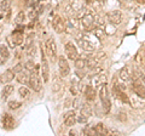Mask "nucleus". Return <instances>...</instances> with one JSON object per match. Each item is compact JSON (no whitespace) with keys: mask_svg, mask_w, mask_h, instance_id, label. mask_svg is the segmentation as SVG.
I'll list each match as a JSON object with an SVG mask.
<instances>
[{"mask_svg":"<svg viewBox=\"0 0 145 136\" xmlns=\"http://www.w3.org/2000/svg\"><path fill=\"white\" fill-rule=\"evenodd\" d=\"M134 79H140L145 84V74L143 73L142 71L135 69V72H134Z\"/></svg>","mask_w":145,"mask_h":136,"instance_id":"nucleus-30","label":"nucleus"},{"mask_svg":"<svg viewBox=\"0 0 145 136\" xmlns=\"http://www.w3.org/2000/svg\"><path fill=\"white\" fill-rule=\"evenodd\" d=\"M81 26L85 30H92L94 29L93 27L96 26V15L93 13V11H86L85 15L81 18Z\"/></svg>","mask_w":145,"mask_h":136,"instance_id":"nucleus-2","label":"nucleus"},{"mask_svg":"<svg viewBox=\"0 0 145 136\" xmlns=\"http://www.w3.org/2000/svg\"><path fill=\"white\" fill-rule=\"evenodd\" d=\"M70 92H71L72 95H74V96H75L76 94H78V89H76V85L71 84V88H70Z\"/></svg>","mask_w":145,"mask_h":136,"instance_id":"nucleus-38","label":"nucleus"},{"mask_svg":"<svg viewBox=\"0 0 145 136\" xmlns=\"http://www.w3.org/2000/svg\"><path fill=\"white\" fill-rule=\"evenodd\" d=\"M10 16H11V9L7 11V13H6V21H10Z\"/></svg>","mask_w":145,"mask_h":136,"instance_id":"nucleus-41","label":"nucleus"},{"mask_svg":"<svg viewBox=\"0 0 145 136\" xmlns=\"http://www.w3.org/2000/svg\"><path fill=\"white\" fill-rule=\"evenodd\" d=\"M89 79H91V83H92V86H99V88H101L102 85L106 84V80H108L106 79V75H104L102 73L91 77Z\"/></svg>","mask_w":145,"mask_h":136,"instance_id":"nucleus-13","label":"nucleus"},{"mask_svg":"<svg viewBox=\"0 0 145 136\" xmlns=\"http://www.w3.org/2000/svg\"><path fill=\"white\" fill-rule=\"evenodd\" d=\"M29 86L31 88V90H34V91H36V92L41 91V89H42L41 79H40V77L38 75L36 72H33L29 77Z\"/></svg>","mask_w":145,"mask_h":136,"instance_id":"nucleus-4","label":"nucleus"},{"mask_svg":"<svg viewBox=\"0 0 145 136\" xmlns=\"http://www.w3.org/2000/svg\"><path fill=\"white\" fill-rule=\"evenodd\" d=\"M24 67L28 72H34V69H35V65H34L33 61H27L24 63Z\"/></svg>","mask_w":145,"mask_h":136,"instance_id":"nucleus-32","label":"nucleus"},{"mask_svg":"<svg viewBox=\"0 0 145 136\" xmlns=\"http://www.w3.org/2000/svg\"><path fill=\"white\" fill-rule=\"evenodd\" d=\"M75 134H76V131H75V130H71L70 133H69V135H75Z\"/></svg>","mask_w":145,"mask_h":136,"instance_id":"nucleus-42","label":"nucleus"},{"mask_svg":"<svg viewBox=\"0 0 145 136\" xmlns=\"http://www.w3.org/2000/svg\"><path fill=\"white\" fill-rule=\"evenodd\" d=\"M41 75H42L45 83H47L48 79H50V67H48L46 53L44 52V48H42V51H41Z\"/></svg>","mask_w":145,"mask_h":136,"instance_id":"nucleus-5","label":"nucleus"},{"mask_svg":"<svg viewBox=\"0 0 145 136\" xmlns=\"http://www.w3.org/2000/svg\"><path fill=\"white\" fill-rule=\"evenodd\" d=\"M108 21L112 24H120L122 22V13L119 10H114V11H110L108 13Z\"/></svg>","mask_w":145,"mask_h":136,"instance_id":"nucleus-11","label":"nucleus"},{"mask_svg":"<svg viewBox=\"0 0 145 136\" xmlns=\"http://www.w3.org/2000/svg\"><path fill=\"white\" fill-rule=\"evenodd\" d=\"M22 69H23V65H22V63H17V65L12 68V71L15 72V73H20V72H22Z\"/></svg>","mask_w":145,"mask_h":136,"instance_id":"nucleus-36","label":"nucleus"},{"mask_svg":"<svg viewBox=\"0 0 145 136\" xmlns=\"http://www.w3.org/2000/svg\"><path fill=\"white\" fill-rule=\"evenodd\" d=\"M21 106H22V102H20V101H10L8 102L10 110H18Z\"/></svg>","mask_w":145,"mask_h":136,"instance_id":"nucleus-31","label":"nucleus"},{"mask_svg":"<svg viewBox=\"0 0 145 136\" xmlns=\"http://www.w3.org/2000/svg\"><path fill=\"white\" fill-rule=\"evenodd\" d=\"M81 71H82V69H76V74L79 75V78H81V79H82V78H84V77H85L86 74H85V72H81Z\"/></svg>","mask_w":145,"mask_h":136,"instance_id":"nucleus-39","label":"nucleus"},{"mask_svg":"<svg viewBox=\"0 0 145 136\" xmlns=\"http://www.w3.org/2000/svg\"><path fill=\"white\" fill-rule=\"evenodd\" d=\"M8 58H10V51H8V48L5 44H1L0 45V65H5Z\"/></svg>","mask_w":145,"mask_h":136,"instance_id":"nucleus-14","label":"nucleus"},{"mask_svg":"<svg viewBox=\"0 0 145 136\" xmlns=\"http://www.w3.org/2000/svg\"><path fill=\"white\" fill-rule=\"evenodd\" d=\"M12 92H13V85H11V84L5 85L4 89H3V91H1V98L4 100V101H6Z\"/></svg>","mask_w":145,"mask_h":136,"instance_id":"nucleus-19","label":"nucleus"},{"mask_svg":"<svg viewBox=\"0 0 145 136\" xmlns=\"http://www.w3.org/2000/svg\"><path fill=\"white\" fill-rule=\"evenodd\" d=\"M1 32H3V26L0 24V34H1Z\"/></svg>","mask_w":145,"mask_h":136,"instance_id":"nucleus-44","label":"nucleus"},{"mask_svg":"<svg viewBox=\"0 0 145 136\" xmlns=\"http://www.w3.org/2000/svg\"><path fill=\"white\" fill-rule=\"evenodd\" d=\"M76 123V116H75V112L74 111H69L64 116V125L65 126H69L71 128L72 125Z\"/></svg>","mask_w":145,"mask_h":136,"instance_id":"nucleus-17","label":"nucleus"},{"mask_svg":"<svg viewBox=\"0 0 145 136\" xmlns=\"http://www.w3.org/2000/svg\"><path fill=\"white\" fill-rule=\"evenodd\" d=\"M24 51H25L27 56L33 57V56H35V53H36V48H35V45L33 44V45H30V46H27Z\"/></svg>","mask_w":145,"mask_h":136,"instance_id":"nucleus-26","label":"nucleus"},{"mask_svg":"<svg viewBox=\"0 0 145 136\" xmlns=\"http://www.w3.org/2000/svg\"><path fill=\"white\" fill-rule=\"evenodd\" d=\"M15 74L16 73L12 69H6L4 73H1V75H0V81H1L3 84L10 83V81H12L13 78H15Z\"/></svg>","mask_w":145,"mask_h":136,"instance_id":"nucleus-15","label":"nucleus"},{"mask_svg":"<svg viewBox=\"0 0 145 136\" xmlns=\"http://www.w3.org/2000/svg\"><path fill=\"white\" fill-rule=\"evenodd\" d=\"M98 65H99V60L97 57H87L86 58V67L89 68V69L97 67Z\"/></svg>","mask_w":145,"mask_h":136,"instance_id":"nucleus-20","label":"nucleus"},{"mask_svg":"<svg viewBox=\"0 0 145 136\" xmlns=\"http://www.w3.org/2000/svg\"><path fill=\"white\" fill-rule=\"evenodd\" d=\"M34 38H35V35L33 33H31L30 35H28V38H27V42H25V48L27 46H30V45L34 44Z\"/></svg>","mask_w":145,"mask_h":136,"instance_id":"nucleus-34","label":"nucleus"},{"mask_svg":"<svg viewBox=\"0 0 145 136\" xmlns=\"http://www.w3.org/2000/svg\"><path fill=\"white\" fill-rule=\"evenodd\" d=\"M45 51H46V56L50 58V61L54 62L57 60V45L52 38H48L45 43Z\"/></svg>","mask_w":145,"mask_h":136,"instance_id":"nucleus-3","label":"nucleus"},{"mask_svg":"<svg viewBox=\"0 0 145 136\" xmlns=\"http://www.w3.org/2000/svg\"><path fill=\"white\" fill-rule=\"evenodd\" d=\"M116 118L120 121H126L127 120V116H126L125 112H119V113H117V116H116Z\"/></svg>","mask_w":145,"mask_h":136,"instance_id":"nucleus-35","label":"nucleus"},{"mask_svg":"<svg viewBox=\"0 0 145 136\" xmlns=\"http://www.w3.org/2000/svg\"><path fill=\"white\" fill-rule=\"evenodd\" d=\"M119 79L122 81V83H128V81L131 80V73H129V71H128V68L127 67H123L120 71Z\"/></svg>","mask_w":145,"mask_h":136,"instance_id":"nucleus-18","label":"nucleus"},{"mask_svg":"<svg viewBox=\"0 0 145 136\" xmlns=\"http://www.w3.org/2000/svg\"><path fill=\"white\" fill-rule=\"evenodd\" d=\"M87 38H88L87 35H85V37H82V39L81 38H76V39H78L79 45L85 50V51H93V50L96 49L94 48V44L92 42H89Z\"/></svg>","mask_w":145,"mask_h":136,"instance_id":"nucleus-12","label":"nucleus"},{"mask_svg":"<svg viewBox=\"0 0 145 136\" xmlns=\"http://www.w3.org/2000/svg\"><path fill=\"white\" fill-rule=\"evenodd\" d=\"M18 92H20V95L23 98H27L30 95V91H29V89L28 88H25V86H21L20 90H18Z\"/></svg>","mask_w":145,"mask_h":136,"instance_id":"nucleus-29","label":"nucleus"},{"mask_svg":"<svg viewBox=\"0 0 145 136\" xmlns=\"http://www.w3.org/2000/svg\"><path fill=\"white\" fill-rule=\"evenodd\" d=\"M132 91L137 94L139 97L145 100V84L140 83V79H134L132 83Z\"/></svg>","mask_w":145,"mask_h":136,"instance_id":"nucleus-8","label":"nucleus"},{"mask_svg":"<svg viewBox=\"0 0 145 136\" xmlns=\"http://www.w3.org/2000/svg\"><path fill=\"white\" fill-rule=\"evenodd\" d=\"M137 3H139V4H143V3H145V0H135Z\"/></svg>","mask_w":145,"mask_h":136,"instance_id":"nucleus-43","label":"nucleus"},{"mask_svg":"<svg viewBox=\"0 0 145 136\" xmlns=\"http://www.w3.org/2000/svg\"><path fill=\"white\" fill-rule=\"evenodd\" d=\"M3 18V15H0V20H1Z\"/></svg>","mask_w":145,"mask_h":136,"instance_id":"nucleus-45","label":"nucleus"},{"mask_svg":"<svg viewBox=\"0 0 145 136\" xmlns=\"http://www.w3.org/2000/svg\"><path fill=\"white\" fill-rule=\"evenodd\" d=\"M1 125L5 130H12L15 128V119L11 114L8 113H4L3 118H1Z\"/></svg>","mask_w":145,"mask_h":136,"instance_id":"nucleus-10","label":"nucleus"},{"mask_svg":"<svg viewBox=\"0 0 145 136\" xmlns=\"http://www.w3.org/2000/svg\"><path fill=\"white\" fill-rule=\"evenodd\" d=\"M71 10L72 11H80V10H82V4H81L80 0H72L71 1Z\"/></svg>","mask_w":145,"mask_h":136,"instance_id":"nucleus-27","label":"nucleus"},{"mask_svg":"<svg viewBox=\"0 0 145 136\" xmlns=\"http://www.w3.org/2000/svg\"><path fill=\"white\" fill-rule=\"evenodd\" d=\"M81 114H84L86 117H89L92 114V110H91V107L87 103H85V105H82V107H81Z\"/></svg>","mask_w":145,"mask_h":136,"instance_id":"nucleus-28","label":"nucleus"},{"mask_svg":"<svg viewBox=\"0 0 145 136\" xmlns=\"http://www.w3.org/2000/svg\"><path fill=\"white\" fill-rule=\"evenodd\" d=\"M99 98H101V102H102L103 113L104 114H108L111 108V102H110V98H109V91H108L106 84H104L101 86V90H99Z\"/></svg>","mask_w":145,"mask_h":136,"instance_id":"nucleus-1","label":"nucleus"},{"mask_svg":"<svg viewBox=\"0 0 145 136\" xmlns=\"http://www.w3.org/2000/svg\"><path fill=\"white\" fill-rule=\"evenodd\" d=\"M52 27H53L54 32H56V33H58V34H61V33H63V32L67 30V23L61 18L59 16H56V17L53 18V21H52Z\"/></svg>","mask_w":145,"mask_h":136,"instance_id":"nucleus-9","label":"nucleus"},{"mask_svg":"<svg viewBox=\"0 0 145 136\" xmlns=\"http://www.w3.org/2000/svg\"><path fill=\"white\" fill-rule=\"evenodd\" d=\"M25 17H27V15L24 13V11H20V12L17 13L16 18H15V23H16V24H22V23H24Z\"/></svg>","mask_w":145,"mask_h":136,"instance_id":"nucleus-24","label":"nucleus"},{"mask_svg":"<svg viewBox=\"0 0 145 136\" xmlns=\"http://www.w3.org/2000/svg\"><path fill=\"white\" fill-rule=\"evenodd\" d=\"M85 97L87 101L89 102H93L94 100L97 97V92H96V89L94 86H91V85H87V86L85 88Z\"/></svg>","mask_w":145,"mask_h":136,"instance_id":"nucleus-16","label":"nucleus"},{"mask_svg":"<svg viewBox=\"0 0 145 136\" xmlns=\"http://www.w3.org/2000/svg\"><path fill=\"white\" fill-rule=\"evenodd\" d=\"M97 58H98V60H101V58H102V60H103V58H105V53H104V52H99L97 55Z\"/></svg>","mask_w":145,"mask_h":136,"instance_id":"nucleus-40","label":"nucleus"},{"mask_svg":"<svg viewBox=\"0 0 145 136\" xmlns=\"http://www.w3.org/2000/svg\"><path fill=\"white\" fill-rule=\"evenodd\" d=\"M82 133H84V135H97L94 128H89V126H86V128L82 130Z\"/></svg>","mask_w":145,"mask_h":136,"instance_id":"nucleus-33","label":"nucleus"},{"mask_svg":"<svg viewBox=\"0 0 145 136\" xmlns=\"http://www.w3.org/2000/svg\"><path fill=\"white\" fill-rule=\"evenodd\" d=\"M94 130H96L97 135H108L109 134V130L105 128V125L102 124V123H98L96 126H94Z\"/></svg>","mask_w":145,"mask_h":136,"instance_id":"nucleus-22","label":"nucleus"},{"mask_svg":"<svg viewBox=\"0 0 145 136\" xmlns=\"http://www.w3.org/2000/svg\"><path fill=\"white\" fill-rule=\"evenodd\" d=\"M29 77L30 75L24 73V72H20L18 75H17V81H18V83H21V84H23V85L29 84Z\"/></svg>","mask_w":145,"mask_h":136,"instance_id":"nucleus-21","label":"nucleus"},{"mask_svg":"<svg viewBox=\"0 0 145 136\" xmlns=\"http://www.w3.org/2000/svg\"><path fill=\"white\" fill-rule=\"evenodd\" d=\"M58 67H59V74L61 77H68L70 73V67H69V63H68L67 58L65 57H58Z\"/></svg>","mask_w":145,"mask_h":136,"instance_id":"nucleus-7","label":"nucleus"},{"mask_svg":"<svg viewBox=\"0 0 145 136\" xmlns=\"http://www.w3.org/2000/svg\"><path fill=\"white\" fill-rule=\"evenodd\" d=\"M87 119H88V117H86V116H84V114H81L76 120H78L79 123L82 124V123H86V121H87Z\"/></svg>","mask_w":145,"mask_h":136,"instance_id":"nucleus-37","label":"nucleus"},{"mask_svg":"<svg viewBox=\"0 0 145 136\" xmlns=\"http://www.w3.org/2000/svg\"><path fill=\"white\" fill-rule=\"evenodd\" d=\"M75 67L76 69H84V68H86V58L78 57L75 60Z\"/></svg>","mask_w":145,"mask_h":136,"instance_id":"nucleus-25","label":"nucleus"},{"mask_svg":"<svg viewBox=\"0 0 145 136\" xmlns=\"http://www.w3.org/2000/svg\"><path fill=\"white\" fill-rule=\"evenodd\" d=\"M64 52H65V57L69 58L71 61H75L76 58L79 57V52L76 50L75 45L72 43H67L65 46H64Z\"/></svg>","mask_w":145,"mask_h":136,"instance_id":"nucleus-6","label":"nucleus"},{"mask_svg":"<svg viewBox=\"0 0 145 136\" xmlns=\"http://www.w3.org/2000/svg\"><path fill=\"white\" fill-rule=\"evenodd\" d=\"M11 3H12V0H3L0 3V10H1V12H7L10 10Z\"/></svg>","mask_w":145,"mask_h":136,"instance_id":"nucleus-23","label":"nucleus"}]
</instances>
